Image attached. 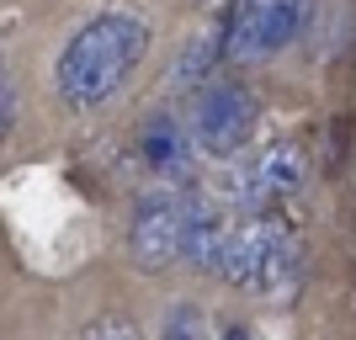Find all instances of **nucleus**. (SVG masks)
<instances>
[{
	"mask_svg": "<svg viewBox=\"0 0 356 340\" xmlns=\"http://www.w3.org/2000/svg\"><path fill=\"white\" fill-rule=\"evenodd\" d=\"M223 340H250V335H245V330H229V335H223Z\"/></svg>",
	"mask_w": 356,
	"mask_h": 340,
	"instance_id": "obj_11",
	"label": "nucleus"
},
{
	"mask_svg": "<svg viewBox=\"0 0 356 340\" xmlns=\"http://www.w3.org/2000/svg\"><path fill=\"white\" fill-rule=\"evenodd\" d=\"M202 207L192 197L181 192H154L138 202L134 223H128V255H134V266L144 271H165L186 261V239H192V223Z\"/></svg>",
	"mask_w": 356,
	"mask_h": 340,
	"instance_id": "obj_4",
	"label": "nucleus"
},
{
	"mask_svg": "<svg viewBox=\"0 0 356 340\" xmlns=\"http://www.w3.org/2000/svg\"><path fill=\"white\" fill-rule=\"evenodd\" d=\"M309 160L298 144H266L245 170V207L250 213H271L277 202H287L293 192H303Z\"/></svg>",
	"mask_w": 356,
	"mask_h": 340,
	"instance_id": "obj_6",
	"label": "nucleus"
},
{
	"mask_svg": "<svg viewBox=\"0 0 356 340\" xmlns=\"http://www.w3.org/2000/svg\"><path fill=\"white\" fill-rule=\"evenodd\" d=\"M80 340H144V335H138L134 319H122V314H102V319H90V325L80 330Z\"/></svg>",
	"mask_w": 356,
	"mask_h": 340,
	"instance_id": "obj_8",
	"label": "nucleus"
},
{
	"mask_svg": "<svg viewBox=\"0 0 356 340\" xmlns=\"http://www.w3.org/2000/svg\"><path fill=\"white\" fill-rule=\"evenodd\" d=\"M11 128V90H6V74H0V133Z\"/></svg>",
	"mask_w": 356,
	"mask_h": 340,
	"instance_id": "obj_10",
	"label": "nucleus"
},
{
	"mask_svg": "<svg viewBox=\"0 0 356 340\" xmlns=\"http://www.w3.org/2000/svg\"><path fill=\"white\" fill-rule=\"evenodd\" d=\"M213 271L229 287H245V293L266 298V303H287L298 293V271H303L298 234L277 213H250V218L223 229V250Z\"/></svg>",
	"mask_w": 356,
	"mask_h": 340,
	"instance_id": "obj_2",
	"label": "nucleus"
},
{
	"mask_svg": "<svg viewBox=\"0 0 356 340\" xmlns=\"http://www.w3.org/2000/svg\"><path fill=\"white\" fill-rule=\"evenodd\" d=\"M165 340H208V325H202V314H197L192 303L170 309V319H165Z\"/></svg>",
	"mask_w": 356,
	"mask_h": 340,
	"instance_id": "obj_9",
	"label": "nucleus"
},
{
	"mask_svg": "<svg viewBox=\"0 0 356 340\" xmlns=\"http://www.w3.org/2000/svg\"><path fill=\"white\" fill-rule=\"evenodd\" d=\"M314 0H234L223 22V59L229 64H266L293 48L309 27Z\"/></svg>",
	"mask_w": 356,
	"mask_h": 340,
	"instance_id": "obj_3",
	"label": "nucleus"
},
{
	"mask_svg": "<svg viewBox=\"0 0 356 340\" xmlns=\"http://www.w3.org/2000/svg\"><path fill=\"white\" fill-rule=\"evenodd\" d=\"M186 149H192V133L176 118H149V128H144V165L149 170L176 176L181 165H186Z\"/></svg>",
	"mask_w": 356,
	"mask_h": 340,
	"instance_id": "obj_7",
	"label": "nucleus"
},
{
	"mask_svg": "<svg viewBox=\"0 0 356 340\" xmlns=\"http://www.w3.org/2000/svg\"><path fill=\"white\" fill-rule=\"evenodd\" d=\"M255 128V96L234 80H213L192 96V112H186V133H192V149L202 154H234V149L250 144Z\"/></svg>",
	"mask_w": 356,
	"mask_h": 340,
	"instance_id": "obj_5",
	"label": "nucleus"
},
{
	"mask_svg": "<svg viewBox=\"0 0 356 340\" xmlns=\"http://www.w3.org/2000/svg\"><path fill=\"white\" fill-rule=\"evenodd\" d=\"M144 54H149V27L134 11H102L96 22H86V27L64 43L59 70H54L64 106H74V112L106 106L134 80Z\"/></svg>",
	"mask_w": 356,
	"mask_h": 340,
	"instance_id": "obj_1",
	"label": "nucleus"
}]
</instances>
